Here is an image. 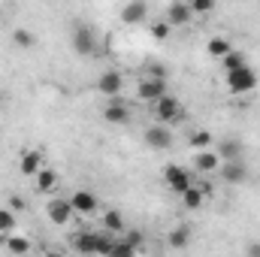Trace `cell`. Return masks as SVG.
<instances>
[{
	"label": "cell",
	"instance_id": "cell-24",
	"mask_svg": "<svg viewBox=\"0 0 260 257\" xmlns=\"http://www.w3.org/2000/svg\"><path fill=\"white\" fill-rule=\"evenodd\" d=\"M221 67H224V76H227V73H236V70L248 67V58H245V55H242L239 49H233V52H230V55H227V58L221 61Z\"/></svg>",
	"mask_w": 260,
	"mask_h": 257
},
{
	"label": "cell",
	"instance_id": "cell-34",
	"mask_svg": "<svg viewBox=\"0 0 260 257\" xmlns=\"http://www.w3.org/2000/svg\"><path fill=\"white\" fill-rule=\"evenodd\" d=\"M6 209H9V212H18V209H24V200H21V197H12Z\"/></svg>",
	"mask_w": 260,
	"mask_h": 257
},
{
	"label": "cell",
	"instance_id": "cell-29",
	"mask_svg": "<svg viewBox=\"0 0 260 257\" xmlns=\"http://www.w3.org/2000/svg\"><path fill=\"white\" fill-rule=\"evenodd\" d=\"M106 257H136V248H130V245L124 242V239H115Z\"/></svg>",
	"mask_w": 260,
	"mask_h": 257
},
{
	"label": "cell",
	"instance_id": "cell-22",
	"mask_svg": "<svg viewBox=\"0 0 260 257\" xmlns=\"http://www.w3.org/2000/svg\"><path fill=\"white\" fill-rule=\"evenodd\" d=\"M103 227H106V233H124V215L118 209H106L103 212Z\"/></svg>",
	"mask_w": 260,
	"mask_h": 257
},
{
	"label": "cell",
	"instance_id": "cell-33",
	"mask_svg": "<svg viewBox=\"0 0 260 257\" xmlns=\"http://www.w3.org/2000/svg\"><path fill=\"white\" fill-rule=\"evenodd\" d=\"M245 257H260V239H251L245 245Z\"/></svg>",
	"mask_w": 260,
	"mask_h": 257
},
{
	"label": "cell",
	"instance_id": "cell-19",
	"mask_svg": "<svg viewBox=\"0 0 260 257\" xmlns=\"http://www.w3.org/2000/svg\"><path fill=\"white\" fill-rule=\"evenodd\" d=\"M206 52L212 55V58H218V61H224L230 52H233V43L227 40V37H212L209 43H206Z\"/></svg>",
	"mask_w": 260,
	"mask_h": 257
},
{
	"label": "cell",
	"instance_id": "cell-13",
	"mask_svg": "<svg viewBox=\"0 0 260 257\" xmlns=\"http://www.w3.org/2000/svg\"><path fill=\"white\" fill-rule=\"evenodd\" d=\"M218 176H221L227 185H242V182L248 179V170H245V164H242V160H233V164H221Z\"/></svg>",
	"mask_w": 260,
	"mask_h": 257
},
{
	"label": "cell",
	"instance_id": "cell-16",
	"mask_svg": "<svg viewBox=\"0 0 260 257\" xmlns=\"http://www.w3.org/2000/svg\"><path fill=\"white\" fill-rule=\"evenodd\" d=\"M70 242H73V248H76L79 254H97V242H100V233H91V230H85V233H76Z\"/></svg>",
	"mask_w": 260,
	"mask_h": 257
},
{
	"label": "cell",
	"instance_id": "cell-18",
	"mask_svg": "<svg viewBox=\"0 0 260 257\" xmlns=\"http://www.w3.org/2000/svg\"><path fill=\"white\" fill-rule=\"evenodd\" d=\"M103 121H106V124H127L130 109L124 103H109V106L103 109Z\"/></svg>",
	"mask_w": 260,
	"mask_h": 257
},
{
	"label": "cell",
	"instance_id": "cell-6",
	"mask_svg": "<svg viewBox=\"0 0 260 257\" xmlns=\"http://www.w3.org/2000/svg\"><path fill=\"white\" fill-rule=\"evenodd\" d=\"M136 97L142 100V103H157L160 97H167V82H157V79H139V85H136Z\"/></svg>",
	"mask_w": 260,
	"mask_h": 257
},
{
	"label": "cell",
	"instance_id": "cell-21",
	"mask_svg": "<svg viewBox=\"0 0 260 257\" xmlns=\"http://www.w3.org/2000/svg\"><path fill=\"white\" fill-rule=\"evenodd\" d=\"M167 245H170V248H176V251L188 248V245H191V230H188V227H173V230H170V236H167Z\"/></svg>",
	"mask_w": 260,
	"mask_h": 257
},
{
	"label": "cell",
	"instance_id": "cell-14",
	"mask_svg": "<svg viewBox=\"0 0 260 257\" xmlns=\"http://www.w3.org/2000/svg\"><path fill=\"white\" fill-rule=\"evenodd\" d=\"M194 170L197 173H218V170H221V157L215 154V148L197 151L194 154Z\"/></svg>",
	"mask_w": 260,
	"mask_h": 257
},
{
	"label": "cell",
	"instance_id": "cell-3",
	"mask_svg": "<svg viewBox=\"0 0 260 257\" xmlns=\"http://www.w3.org/2000/svg\"><path fill=\"white\" fill-rule=\"evenodd\" d=\"M142 142L148 145V148H154V151H167V148H173V130L167 127V124H148L145 133H142Z\"/></svg>",
	"mask_w": 260,
	"mask_h": 257
},
{
	"label": "cell",
	"instance_id": "cell-1",
	"mask_svg": "<svg viewBox=\"0 0 260 257\" xmlns=\"http://www.w3.org/2000/svg\"><path fill=\"white\" fill-rule=\"evenodd\" d=\"M224 82H227V91L233 97H242V94H251L257 88V73H254V67L248 64L242 70H236V73H227Z\"/></svg>",
	"mask_w": 260,
	"mask_h": 257
},
{
	"label": "cell",
	"instance_id": "cell-26",
	"mask_svg": "<svg viewBox=\"0 0 260 257\" xmlns=\"http://www.w3.org/2000/svg\"><path fill=\"white\" fill-rule=\"evenodd\" d=\"M212 142H215V139H212V133H209V130H194V133L188 136V145H191L194 151H206Z\"/></svg>",
	"mask_w": 260,
	"mask_h": 257
},
{
	"label": "cell",
	"instance_id": "cell-7",
	"mask_svg": "<svg viewBox=\"0 0 260 257\" xmlns=\"http://www.w3.org/2000/svg\"><path fill=\"white\" fill-rule=\"evenodd\" d=\"M46 215H49V221L55 224V227H64L73 221V206H70V200H61V197H55V200H49V206H46Z\"/></svg>",
	"mask_w": 260,
	"mask_h": 257
},
{
	"label": "cell",
	"instance_id": "cell-8",
	"mask_svg": "<svg viewBox=\"0 0 260 257\" xmlns=\"http://www.w3.org/2000/svg\"><path fill=\"white\" fill-rule=\"evenodd\" d=\"M97 91H100L103 97H118V94L124 91V76H121L118 70H106V73H100V79H97Z\"/></svg>",
	"mask_w": 260,
	"mask_h": 257
},
{
	"label": "cell",
	"instance_id": "cell-35",
	"mask_svg": "<svg viewBox=\"0 0 260 257\" xmlns=\"http://www.w3.org/2000/svg\"><path fill=\"white\" fill-rule=\"evenodd\" d=\"M43 257H67V254H61V251H46Z\"/></svg>",
	"mask_w": 260,
	"mask_h": 257
},
{
	"label": "cell",
	"instance_id": "cell-5",
	"mask_svg": "<svg viewBox=\"0 0 260 257\" xmlns=\"http://www.w3.org/2000/svg\"><path fill=\"white\" fill-rule=\"evenodd\" d=\"M185 115V109H182V103H179V97H160L157 103H154V118L160 121V124H173V121H179Z\"/></svg>",
	"mask_w": 260,
	"mask_h": 257
},
{
	"label": "cell",
	"instance_id": "cell-11",
	"mask_svg": "<svg viewBox=\"0 0 260 257\" xmlns=\"http://www.w3.org/2000/svg\"><path fill=\"white\" fill-rule=\"evenodd\" d=\"M40 170H43V154H40L37 148L21 151V157H18V173H21L24 179H34Z\"/></svg>",
	"mask_w": 260,
	"mask_h": 257
},
{
	"label": "cell",
	"instance_id": "cell-9",
	"mask_svg": "<svg viewBox=\"0 0 260 257\" xmlns=\"http://www.w3.org/2000/svg\"><path fill=\"white\" fill-rule=\"evenodd\" d=\"M70 206H73V212L76 215H94L97 209H100V203H97V194L94 191H76L70 197Z\"/></svg>",
	"mask_w": 260,
	"mask_h": 257
},
{
	"label": "cell",
	"instance_id": "cell-30",
	"mask_svg": "<svg viewBox=\"0 0 260 257\" xmlns=\"http://www.w3.org/2000/svg\"><path fill=\"white\" fill-rule=\"evenodd\" d=\"M124 242H127L130 248H142L145 233H142V230H127V233H124Z\"/></svg>",
	"mask_w": 260,
	"mask_h": 257
},
{
	"label": "cell",
	"instance_id": "cell-17",
	"mask_svg": "<svg viewBox=\"0 0 260 257\" xmlns=\"http://www.w3.org/2000/svg\"><path fill=\"white\" fill-rule=\"evenodd\" d=\"M34 188H37L40 194H52L55 188H58V173L49 170V167H43V170L34 176Z\"/></svg>",
	"mask_w": 260,
	"mask_h": 257
},
{
	"label": "cell",
	"instance_id": "cell-20",
	"mask_svg": "<svg viewBox=\"0 0 260 257\" xmlns=\"http://www.w3.org/2000/svg\"><path fill=\"white\" fill-rule=\"evenodd\" d=\"M3 245H6V251H9V254H15V257L27 254V251L34 248V245H30V239H27V236H21V233H9Z\"/></svg>",
	"mask_w": 260,
	"mask_h": 257
},
{
	"label": "cell",
	"instance_id": "cell-2",
	"mask_svg": "<svg viewBox=\"0 0 260 257\" xmlns=\"http://www.w3.org/2000/svg\"><path fill=\"white\" fill-rule=\"evenodd\" d=\"M73 52L85 55V58L97 55V34H94L91 24H76L73 27Z\"/></svg>",
	"mask_w": 260,
	"mask_h": 257
},
{
	"label": "cell",
	"instance_id": "cell-27",
	"mask_svg": "<svg viewBox=\"0 0 260 257\" xmlns=\"http://www.w3.org/2000/svg\"><path fill=\"white\" fill-rule=\"evenodd\" d=\"M0 233L3 236L15 233V212H9L6 206H0Z\"/></svg>",
	"mask_w": 260,
	"mask_h": 257
},
{
	"label": "cell",
	"instance_id": "cell-28",
	"mask_svg": "<svg viewBox=\"0 0 260 257\" xmlns=\"http://www.w3.org/2000/svg\"><path fill=\"white\" fill-rule=\"evenodd\" d=\"M148 34H151V40H157V43H164V40H170V34H173V27H170L167 21H154V24L148 27Z\"/></svg>",
	"mask_w": 260,
	"mask_h": 257
},
{
	"label": "cell",
	"instance_id": "cell-32",
	"mask_svg": "<svg viewBox=\"0 0 260 257\" xmlns=\"http://www.w3.org/2000/svg\"><path fill=\"white\" fill-rule=\"evenodd\" d=\"M148 79L167 82V67H164V64H148Z\"/></svg>",
	"mask_w": 260,
	"mask_h": 257
},
{
	"label": "cell",
	"instance_id": "cell-4",
	"mask_svg": "<svg viewBox=\"0 0 260 257\" xmlns=\"http://www.w3.org/2000/svg\"><path fill=\"white\" fill-rule=\"evenodd\" d=\"M164 182H167V188L173 194H182L191 188V173L185 170V167H179V164H167L164 167Z\"/></svg>",
	"mask_w": 260,
	"mask_h": 257
},
{
	"label": "cell",
	"instance_id": "cell-23",
	"mask_svg": "<svg viewBox=\"0 0 260 257\" xmlns=\"http://www.w3.org/2000/svg\"><path fill=\"white\" fill-rule=\"evenodd\" d=\"M182 203H185V209H188V212H197V209H203V203H206V194L200 191L197 185H191L188 191L182 194Z\"/></svg>",
	"mask_w": 260,
	"mask_h": 257
},
{
	"label": "cell",
	"instance_id": "cell-25",
	"mask_svg": "<svg viewBox=\"0 0 260 257\" xmlns=\"http://www.w3.org/2000/svg\"><path fill=\"white\" fill-rule=\"evenodd\" d=\"M12 43H15L18 49H34V46H37V34H30L27 27H15V30H12Z\"/></svg>",
	"mask_w": 260,
	"mask_h": 257
},
{
	"label": "cell",
	"instance_id": "cell-15",
	"mask_svg": "<svg viewBox=\"0 0 260 257\" xmlns=\"http://www.w3.org/2000/svg\"><path fill=\"white\" fill-rule=\"evenodd\" d=\"M215 154L221 157V164H233V160H242V142L239 139H221Z\"/></svg>",
	"mask_w": 260,
	"mask_h": 257
},
{
	"label": "cell",
	"instance_id": "cell-10",
	"mask_svg": "<svg viewBox=\"0 0 260 257\" xmlns=\"http://www.w3.org/2000/svg\"><path fill=\"white\" fill-rule=\"evenodd\" d=\"M191 18H194V12H191V3H185V0H176V3H170L167 6V24L170 27H179V24H191Z\"/></svg>",
	"mask_w": 260,
	"mask_h": 257
},
{
	"label": "cell",
	"instance_id": "cell-12",
	"mask_svg": "<svg viewBox=\"0 0 260 257\" xmlns=\"http://www.w3.org/2000/svg\"><path fill=\"white\" fill-rule=\"evenodd\" d=\"M148 3H142V0H130V3H124L121 6V21L124 24H142L145 18H148Z\"/></svg>",
	"mask_w": 260,
	"mask_h": 257
},
{
	"label": "cell",
	"instance_id": "cell-31",
	"mask_svg": "<svg viewBox=\"0 0 260 257\" xmlns=\"http://www.w3.org/2000/svg\"><path fill=\"white\" fill-rule=\"evenodd\" d=\"M212 9H215L212 0H191V12H194V15H206V12H212Z\"/></svg>",
	"mask_w": 260,
	"mask_h": 257
}]
</instances>
